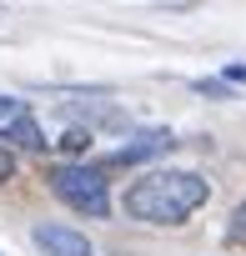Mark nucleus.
Instances as JSON below:
<instances>
[{
	"mask_svg": "<svg viewBox=\"0 0 246 256\" xmlns=\"http://www.w3.org/2000/svg\"><path fill=\"white\" fill-rule=\"evenodd\" d=\"M211 186L196 171H151L126 191V216L151 226H181L196 206H206Z\"/></svg>",
	"mask_w": 246,
	"mask_h": 256,
	"instance_id": "f257e3e1",
	"label": "nucleus"
},
{
	"mask_svg": "<svg viewBox=\"0 0 246 256\" xmlns=\"http://www.w3.org/2000/svg\"><path fill=\"white\" fill-rule=\"evenodd\" d=\"M50 191H56L70 211H86V216H106V211H110V186H106V176H100L96 166H86V161L56 166V171H50Z\"/></svg>",
	"mask_w": 246,
	"mask_h": 256,
	"instance_id": "f03ea898",
	"label": "nucleus"
},
{
	"mask_svg": "<svg viewBox=\"0 0 246 256\" xmlns=\"http://www.w3.org/2000/svg\"><path fill=\"white\" fill-rule=\"evenodd\" d=\"M30 241H36L46 256H96V246L86 241V231H76V226H60V221H36Z\"/></svg>",
	"mask_w": 246,
	"mask_h": 256,
	"instance_id": "7ed1b4c3",
	"label": "nucleus"
},
{
	"mask_svg": "<svg viewBox=\"0 0 246 256\" xmlns=\"http://www.w3.org/2000/svg\"><path fill=\"white\" fill-rule=\"evenodd\" d=\"M176 146V136L171 131H141V136H131L126 146H120L110 161L116 166H131V161H146V156H161V151H171Z\"/></svg>",
	"mask_w": 246,
	"mask_h": 256,
	"instance_id": "20e7f679",
	"label": "nucleus"
},
{
	"mask_svg": "<svg viewBox=\"0 0 246 256\" xmlns=\"http://www.w3.org/2000/svg\"><path fill=\"white\" fill-rule=\"evenodd\" d=\"M0 136H10V141H20L26 151H46V136H40V126H36L30 116H20V120L10 126V131H0Z\"/></svg>",
	"mask_w": 246,
	"mask_h": 256,
	"instance_id": "39448f33",
	"label": "nucleus"
},
{
	"mask_svg": "<svg viewBox=\"0 0 246 256\" xmlns=\"http://www.w3.org/2000/svg\"><path fill=\"white\" fill-rule=\"evenodd\" d=\"M20 116H30V110H26V100H16V96H0V131H10V126H16Z\"/></svg>",
	"mask_w": 246,
	"mask_h": 256,
	"instance_id": "423d86ee",
	"label": "nucleus"
},
{
	"mask_svg": "<svg viewBox=\"0 0 246 256\" xmlns=\"http://www.w3.org/2000/svg\"><path fill=\"white\" fill-rule=\"evenodd\" d=\"M226 241L231 246H246V201L231 211V226H226Z\"/></svg>",
	"mask_w": 246,
	"mask_h": 256,
	"instance_id": "0eeeda50",
	"label": "nucleus"
},
{
	"mask_svg": "<svg viewBox=\"0 0 246 256\" xmlns=\"http://www.w3.org/2000/svg\"><path fill=\"white\" fill-rule=\"evenodd\" d=\"M10 176H16V156H10V151H6V146H0V186H6V181H10Z\"/></svg>",
	"mask_w": 246,
	"mask_h": 256,
	"instance_id": "6e6552de",
	"label": "nucleus"
},
{
	"mask_svg": "<svg viewBox=\"0 0 246 256\" xmlns=\"http://www.w3.org/2000/svg\"><path fill=\"white\" fill-rule=\"evenodd\" d=\"M226 80H246V66H226Z\"/></svg>",
	"mask_w": 246,
	"mask_h": 256,
	"instance_id": "1a4fd4ad",
	"label": "nucleus"
}]
</instances>
